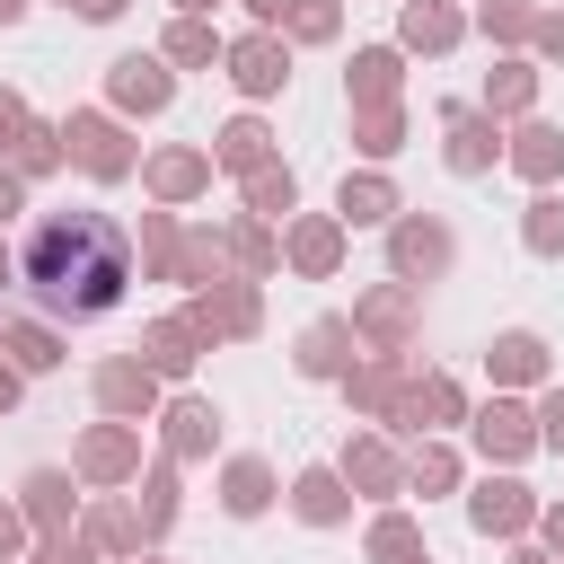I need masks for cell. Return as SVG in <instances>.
I'll use <instances>...</instances> for the list:
<instances>
[{"mask_svg":"<svg viewBox=\"0 0 564 564\" xmlns=\"http://www.w3.org/2000/svg\"><path fill=\"white\" fill-rule=\"evenodd\" d=\"M238 79H247V88H273V79H282V62L256 44V53H238Z\"/></svg>","mask_w":564,"mask_h":564,"instance_id":"cell-2","label":"cell"},{"mask_svg":"<svg viewBox=\"0 0 564 564\" xmlns=\"http://www.w3.org/2000/svg\"><path fill=\"white\" fill-rule=\"evenodd\" d=\"M546 414H555V441H564V397H555V405H546Z\"/></svg>","mask_w":564,"mask_h":564,"instance_id":"cell-3","label":"cell"},{"mask_svg":"<svg viewBox=\"0 0 564 564\" xmlns=\"http://www.w3.org/2000/svg\"><path fill=\"white\" fill-rule=\"evenodd\" d=\"M26 282H35L44 308H62V317H97V308H115L123 282H132V264H123V229H115L106 212H53V220L35 229V247H26Z\"/></svg>","mask_w":564,"mask_h":564,"instance_id":"cell-1","label":"cell"},{"mask_svg":"<svg viewBox=\"0 0 564 564\" xmlns=\"http://www.w3.org/2000/svg\"><path fill=\"white\" fill-rule=\"evenodd\" d=\"M18 9H26V0H0V18H18Z\"/></svg>","mask_w":564,"mask_h":564,"instance_id":"cell-4","label":"cell"}]
</instances>
